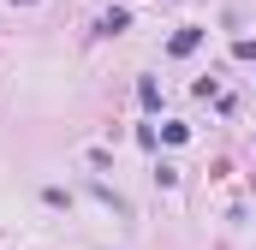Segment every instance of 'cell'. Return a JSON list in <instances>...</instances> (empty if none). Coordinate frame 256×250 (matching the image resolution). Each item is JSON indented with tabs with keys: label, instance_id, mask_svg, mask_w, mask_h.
<instances>
[{
	"label": "cell",
	"instance_id": "3957f363",
	"mask_svg": "<svg viewBox=\"0 0 256 250\" xmlns=\"http://www.w3.org/2000/svg\"><path fill=\"white\" fill-rule=\"evenodd\" d=\"M196 42H202V30H179V36H173V54H191Z\"/></svg>",
	"mask_w": 256,
	"mask_h": 250
},
{
	"label": "cell",
	"instance_id": "6da1fadb",
	"mask_svg": "<svg viewBox=\"0 0 256 250\" xmlns=\"http://www.w3.org/2000/svg\"><path fill=\"white\" fill-rule=\"evenodd\" d=\"M137 102H143V108H161V84L143 78V84H137Z\"/></svg>",
	"mask_w": 256,
	"mask_h": 250
},
{
	"label": "cell",
	"instance_id": "7a4b0ae2",
	"mask_svg": "<svg viewBox=\"0 0 256 250\" xmlns=\"http://www.w3.org/2000/svg\"><path fill=\"white\" fill-rule=\"evenodd\" d=\"M126 24H131V12H108V18H102V36H120Z\"/></svg>",
	"mask_w": 256,
	"mask_h": 250
}]
</instances>
